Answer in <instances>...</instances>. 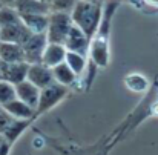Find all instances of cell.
Returning a JSON list of instances; mask_svg holds the SVG:
<instances>
[{"instance_id":"6da1fadb","label":"cell","mask_w":158,"mask_h":155,"mask_svg":"<svg viewBox=\"0 0 158 155\" xmlns=\"http://www.w3.org/2000/svg\"><path fill=\"white\" fill-rule=\"evenodd\" d=\"M118 5H120V0H105L102 22L98 25L97 32L91 39L88 58L97 68H106L109 63V32H110V23Z\"/></svg>"},{"instance_id":"7a4b0ae2","label":"cell","mask_w":158,"mask_h":155,"mask_svg":"<svg viewBox=\"0 0 158 155\" xmlns=\"http://www.w3.org/2000/svg\"><path fill=\"white\" fill-rule=\"evenodd\" d=\"M102 14H103V3L77 0L75 6L71 11V19L75 26H78L89 39H92L102 22Z\"/></svg>"},{"instance_id":"3957f363","label":"cell","mask_w":158,"mask_h":155,"mask_svg":"<svg viewBox=\"0 0 158 155\" xmlns=\"http://www.w3.org/2000/svg\"><path fill=\"white\" fill-rule=\"evenodd\" d=\"M72 19L71 12H60V11H51L49 12V22L46 29V37L49 43H61L64 45L66 37L71 31Z\"/></svg>"},{"instance_id":"277c9868","label":"cell","mask_w":158,"mask_h":155,"mask_svg":"<svg viewBox=\"0 0 158 155\" xmlns=\"http://www.w3.org/2000/svg\"><path fill=\"white\" fill-rule=\"evenodd\" d=\"M69 89L64 85H60L57 82H54L52 85L40 89V98H39V104L35 109V117L48 112L49 109H52L57 103H60L66 95H68Z\"/></svg>"},{"instance_id":"5b68a950","label":"cell","mask_w":158,"mask_h":155,"mask_svg":"<svg viewBox=\"0 0 158 155\" xmlns=\"http://www.w3.org/2000/svg\"><path fill=\"white\" fill-rule=\"evenodd\" d=\"M46 45H48L46 32L31 34V37L22 45L23 51H25V61H28L29 65L42 63V57H43V51H45Z\"/></svg>"},{"instance_id":"8992f818","label":"cell","mask_w":158,"mask_h":155,"mask_svg":"<svg viewBox=\"0 0 158 155\" xmlns=\"http://www.w3.org/2000/svg\"><path fill=\"white\" fill-rule=\"evenodd\" d=\"M28 68H29L28 61H19V63L2 61V65H0V80H6L12 85H19L20 82L26 80Z\"/></svg>"},{"instance_id":"52a82bcc","label":"cell","mask_w":158,"mask_h":155,"mask_svg":"<svg viewBox=\"0 0 158 155\" xmlns=\"http://www.w3.org/2000/svg\"><path fill=\"white\" fill-rule=\"evenodd\" d=\"M89 45H91V39L78 28L72 23L71 26V31L66 37V42H64V46L68 51L72 52H78L81 55H86L89 54Z\"/></svg>"},{"instance_id":"ba28073f","label":"cell","mask_w":158,"mask_h":155,"mask_svg":"<svg viewBox=\"0 0 158 155\" xmlns=\"http://www.w3.org/2000/svg\"><path fill=\"white\" fill-rule=\"evenodd\" d=\"M31 34L32 32L28 29V26L22 20L17 22V23L0 26V39H2V42H14V43L23 45L31 37Z\"/></svg>"},{"instance_id":"9c48e42d","label":"cell","mask_w":158,"mask_h":155,"mask_svg":"<svg viewBox=\"0 0 158 155\" xmlns=\"http://www.w3.org/2000/svg\"><path fill=\"white\" fill-rule=\"evenodd\" d=\"M26 78L31 83H34L37 88H40V89L52 85L55 82L54 80L52 68H49V66H46L43 63H32V65H29Z\"/></svg>"},{"instance_id":"30bf717a","label":"cell","mask_w":158,"mask_h":155,"mask_svg":"<svg viewBox=\"0 0 158 155\" xmlns=\"http://www.w3.org/2000/svg\"><path fill=\"white\" fill-rule=\"evenodd\" d=\"M15 94H17V98H20L26 104H29L31 107L37 109L39 98H40V88H37L28 78L20 82L19 85H15Z\"/></svg>"},{"instance_id":"8fae6325","label":"cell","mask_w":158,"mask_h":155,"mask_svg":"<svg viewBox=\"0 0 158 155\" xmlns=\"http://www.w3.org/2000/svg\"><path fill=\"white\" fill-rule=\"evenodd\" d=\"M11 6H14L20 15H23V14H49L51 12V5L46 0H15Z\"/></svg>"},{"instance_id":"7c38bea8","label":"cell","mask_w":158,"mask_h":155,"mask_svg":"<svg viewBox=\"0 0 158 155\" xmlns=\"http://www.w3.org/2000/svg\"><path fill=\"white\" fill-rule=\"evenodd\" d=\"M2 107L17 120H32V118H35V109L31 107L29 104H26L25 102H22L17 97L14 100H11L9 103L3 104Z\"/></svg>"},{"instance_id":"4fadbf2b","label":"cell","mask_w":158,"mask_h":155,"mask_svg":"<svg viewBox=\"0 0 158 155\" xmlns=\"http://www.w3.org/2000/svg\"><path fill=\"white\" fill-rule=\"evenodd\" d=\"M66 46L61 45V43H49L46 45L45 51H43V57H42V63L49 66V68H54L55 65L64 61L66 58Z\"/></svg>"},{"instance_id":"5bb4252c","label":"cell","mask_w":158,"mask_h":155,"mask_svg":"<svg viewBox=\"0 0 158 155\" xmlns=\"http://www.w3.org/2000/svg\"><path fill=\"white\" fill-rule=\"evenodd\" d=\"M0 60L6 63L25 61L23 46L14 42H0Z\"/></svg>"},{"instance_id":"9a60e30c","label":"cell","mask_w":158,"mask_h":155,"mask_svg":"<svg viewBox=\"0 0 158 155\" xmlns=\"http://www.w3.org/2000/svg\"><path fill=\"white\" fill-rule=\"evenodd\" d=\"M22 22L28 26V29L32 34H42L48 29L49 14H23L20 15Z\"/></svg>"},{"instance_id":"2e32d148","label":"cell","mask_w":158,"mask_h":155,"mask_svg":"<svg viewBox=\"0 0 158 155\" xmlns=\"http://www.w3.org/2000/svg\"><path fill=\"white\" fill-rule=\"evenodd\" d=\"M52 74H54V80L60 85H64V86H72L75 82H77V75L75 72L69 68V65L66 61H61L58 65H55L52 68Z\"/></svg>"},{"instance_id":"e0dca14e","label":"cell","mask_w":158,"mask_h":155,"mask_svg":"<svg viewBox=\"0 0 158 155\" xmlns=\"http://www.w3.org/2000/svg\"><path fill=\"white\" fill-rule=\"evenodd\" d=\"M64 61L69 65V68L75 72L77 77L83 75L86 72V68H88V63H89V58L86 55H81L78 52H72V51H68L66 52V58Z\"/></svg>"},{"instance_id":"ac0fdd59","label":"cell","mask_w":158,"mask_h":155,"mask_svg":"<svg viewBox=\"0 0 158 155\" xmlns=\"http://www.w3.org/2000/svg\"><path fill=\"white\" fill-rule=\"evenodd\" d=\"M29 121H31V120H17V118H15V120L12 121V124H11V126L2 134V135H3V137L12 145V143L19 138V135L26 129V126L29 124Z\"/></svg>"},{"instance_id":"d6986e66","label":"cell","mask_w":158,"mask_h":155,"mask_svg":"<svg viewBox=\"0 0 158 155\" xmlns=\"http://www.w3.org/2000/svg\"><path fill=\"white\" fill-rule=\"evenodd\" d=\"M124 83L126 86L134 91V92H144L148 89V78L141 74H129L126 78H124Z\"/></svg>"},{"instance_id":"ffe728a7","label":"cell","mask_w":158,"mask_h":155,"mask_svg":"<svg viewBox=\"0 0 158 155\" xmlns=\"http://www.w3.org/2000/svg\"><path fill=\"white\" fill-rule=\"evenodd\" d=\"M22 17L20 14L17 12V9L11 5H3L0 8V26H5V25H11V23H17L20 22Z\"/></svg>"},{"instance_id":"44dd1931","label":"cell","mask_w":158,"mask_h":155,"mask_svg":"<svg viewBox=\"0 0 158 155\" xmlns=\"http://www.w3.org/2000/svg\"><path fill=\"white\" fill-rule=\"evenodd\" d=\"M15 97H17L15 85H12V83H9L6 80H0V106L9 103Z\"/></svg>"},{"instance_id":"7402d4cb","label":"cell","mask_w":158,"mask_h":155,"mask_svg":"<svg viewBox=\"0 0 158 155\" xmlns=\"http://www.w3.org/2000/svg\"><path fill=\"white\" fill-rule=\"evenodd\" d=\"M77 0H52L51 5V11H60V12H71L72 8L75 6Z\"/></svg>"},{"instance_id":"603a6c76","label":"cell","mask_w":158,"mask_h":155,"mask_svg":"<svg viewBox=\"0 0 158 155\" xmlns=\"http://www.w3.org/2000/svg\"><path fill=\"white\" fill-rule=\"evenodd\" d=\"M14 120H15V118H14L11 114H8L5 109H2V111H0V134H3V132L12 124Z\"/></svg>"},{"instance_id":"cb8c5ba5","label":"cell","mask_w":158,"mask_h":155,"mask_svg":"<svg viewBox=\"0 0 158 155\" xmlns=\"http://www.w3.org/2000/svg\"><path fill=\"white\" fill-rule=\"evenodd\" d=\"M131 3H132V6H135L137 9H143L144 8V5H146V2L144 0H129Z\"/></svg>"},{"instance_id":"d4e9b609","label":"cell","mask_w":158,"mask_h":155,"mask_svg":"<svg viewBox=\"0 0 158 155\" xmlns=\"http://www.w3.org/2000/svg\"><path fill=\"white\" fill-rule=\"evenodd\" d=\"M144 2H146V5H151V6L158 8V0H144Z\"/></svg>"},{"instance_id":"484cf974","label":"cell","mask_w":158,"mask_h":155,"mask_svg":"<svg viewBox=\"0 0 158 155\" xmlns=\"http://www.w3.org/2000/svg\"><path fill=\"white\" fill-rule=\"evenodd\" d=\"M86 2H91V3H103V0H86Z\"/></svg>"},{"instance_id":"4316f807","label":"cell","mask_w":158,"mask_h":155,"mask_svg":"<svg viewBox=\"0 0 158 155\" xmlns=\"http://www.w3.org/2000/svg\"><path fill=\"white\" fill-rule=\"evenodd\" d=\"M46 2H48V3H51V2H52V0H46Z\"/></svg>"},{"instance_id":"83f0119b","label":"cell","mask_w":158,"mask_h":155,"mask_svg":"<svg viewBox=\"0 0 158 155\" xmlns=\"http://www.w3.org/2000/svg\"><path fill=\"white\" fill-rule=\"evenodd\" d=\"M2 6H3V3H2V2H0V8H2Z\"/></svg>"},{"instance_id":"f1b7e54d","label":"cell","mask_w":158,"mask_h":155,"mask_svg":"<svg viewBox=\"0 0 158 155\" xmlns=\"http://www.w3.org/2000/svg\"><path fill=\"white\" fill-rule=\"evenodd\" d=\"M2 109H3V107H2V106H0V111H2Z\"/></svg>"},{"instance_id":"f546056e","label":"cell","mask_w":158,"mask_h":155,"mask_svg":"<svg viewBox=\"0 0 158 155\" xmlns=\"http://www.w3.org/2000/svg\"><path fill=\"white\" fill-rule=\"evenodd\" d=\"M0 65H2V60H0Z\"/></svg>"},{"instance_id":"4dcf8cb0","label":"cell","mask_w":158,"mask_h":155,"mask_svg":"<svg viewBox=\"0 0 158 155\" xmlns=\"http://www.w3.org/2000/svg\"><path fill=\"white\" fill-rule=\"evenodd\" d=\"M0 42H2V39H0Z\"/></svg>"}]
</instances>
